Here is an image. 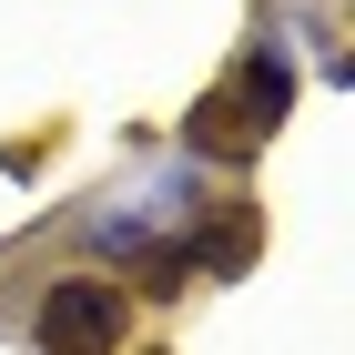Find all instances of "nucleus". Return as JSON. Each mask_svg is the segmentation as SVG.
<instances>
[{
  "label": "nucleus",
  "mask_w": 355,
  "mask_h": 355,
  "mask_svg": "<svg viewBox=\"0 0 355 355\" xmlns=\"http://www.w3.org/2000/svg\"><path fill=\"white\" fill-rule=\"evenodd\" d=\"M284 112H295V71H284V51H254L234 82H214L203 102H193V122H183V132L203 142V153H223V163H244L254 142L284 122Z\"/></svg>",
  "instance_id": "f257e3e1"
},
{
  "label": "nucleus",
  "mask_w": 355,
  "mask_h": 355,
  "mask_svg": "<svg viewBox=\"0 0 355 355\" xmlns=\"http://www.w3.org/2000/svg\"><path fill=\"white\" fill-rule=\"evenodd\" d=\"M41 345H51V355H112V345H122V284L61 274L51 295H41Z\"/></svg>",
  "instance_id": "f03ea898"
}]
</instances>
